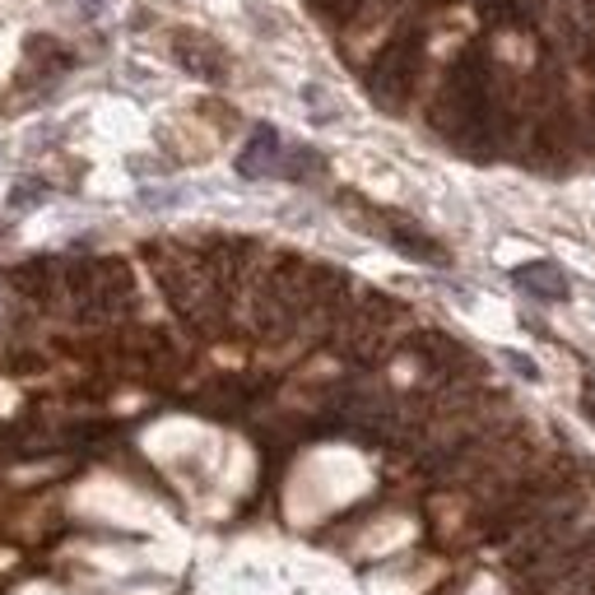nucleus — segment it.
<instances>
[{"label":"nucleus","instance_id":"1","mask_svg":"<svg viewBox=\"0 0 595 595\" xmlns=\"http://www.w3.org/2000/svg\"><path fill=\"white\" fill-rule=\"evenodd\" d=\"M419 61H423L419 33L391 38L382 52H377V61L368 65V93L382 107H405V98L415 93V79H419Z\"/></svg>","mask_w":595,"mask_h":595},{"label":"nucleus","instance_id":"5","mask_svg":"<svg viewBox=\"0 0 595 595\" xmlns=\"http://www.w3.org/2000/svg\"><path fill=\"white\" fill-rule=\"evenodd\" d=\"M387 238L401 246L405 256H415V261H428V266H446V252L433 242V238H423L419 228H409V224H401V219H391V228H387Z\"/></svg>","mask_w":595,"mask_h":595},{"label":"nucleus","instance_id":"4","mask_svg":"<svg viewBox=\"0 0 595 595\" xmlns=\"http://www.w3.org/2000/svg\"><path fill=\"white\" fill-rule=\"evenodd\" d=\"M511 279L526 289V293H535V298H549V303H564V298L572 293L568 289V275L554 266V261H526V266L511 270Z\"/></svg>","mask_w":595,"mask_h":595},{"label":"nucleus","instance_id":"10","mask_svg":"<svg viewBox=\"0 0 595 595\" xmlns=\"http://www.w3.org/2000/svg\"><path fill=\"white\" fill-rule=\"evenodd\" d=\"M79 10H85V14H98V10H103V0H79Z\"/></svg>","mask_w":595,"mask_h":595},{"label":"nucleus","instance_id":"6","mask_svg":"<svg viewBox=\"0 0 595 595\" xmlns=\"http://www.w3.org/2000/svg\"><path fill=\"white\" fill-rule=\"evenodd\" d=\"M284 173L289 177H312V173H321V159L312 154V149H293V154H284Z\"/></svg>","mask_w":595,"mask_h":595},{"label":"nucleus","instance_id":"11","mask_svg":"<svg viewBox=\"0 0 595 595\" xmlns=\"http://www.w3.org/2000/svg\"><path fill=\"white\" fill-rule=\"evenodd\" d=\"M586 122H591V136H595V98H591V117Z\"/></svg>","mask_w":595,"mask_h":595},{"label":"nucleus","instance_id":"3","mask_svg":"<svg viewBox=\"0 0 595 595\" xmlns=\"http://www.w3.org/2000/svg\"><path fill=\"white\" fill-rule=\"evenodd\" d=\"M173 52H177V61H181V71L201 75V79H210V85H219V79L228 75V61H224V52H219V47H214V42L195 38V33H181V38L173 42Z\"/></svg>","mask_w":595,"mask_h":595},{"label":"nucleus","instance_id":"8","mask_svg":"<svg viewBox=\"0 0 595 595\" xmlns=\"http://www.w3.org/2000/svg\"><path fill=\"white\" fill-rule=\"evenodd\" d=\"M507 363H511V368H517L521 377H531V382H535V363H531V358H521V354H507Z\"/></svg>","mask_w":595,"mask_h":595},{"label":"nucleus","instance_id":"9","mask_svg":"<svg viewBox=\"0 0 595 595\" xmlns=\"http://www.w3.org/2000/svg\"><path fill=\"white\" fill-rule=\"evenodd\" d=\"M28 201H42V187H20V191H14V205H28Z\"/></svg>","mask_w":595,"mask_h":595},{"label":"nucleus","instance_id":"7","mask_svg":"<svg viewBox=\"0 0 595 595\" xmlns=\"http://www.w3.org/2000/svg\"><path fill=\"white\" fill-rule=\"evenodd\" d=\"M582 415L595 423V377H586V382H582Z\"/></svg>","mask_w":595,"mask_h":595},{"label":"nucleus","instance_id":"2","mask_svg":"<svg viewBox=\"0 0 595 595\" xmlns=\"http://www.w3.org/2000/svg\"><path fill=\"white\" fill-rule=\"evenodd\" d=\"M284 168V140H279L275 126H256L246 136V149L238 154V173L242 177H270Z\"/></svg>","mask_w":595,"mask_h":595}]
</instances>
